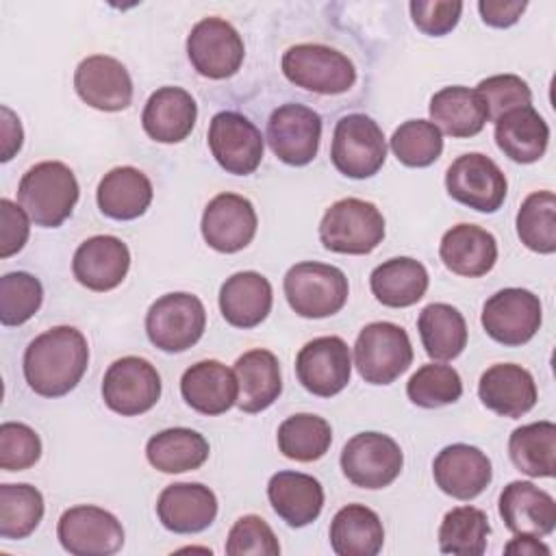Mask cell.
<instances>
[{"mask_svg":"<svg viewBox=\"0 0 556 556\" xmlns=\"http://www.w3.org/2000/svg\"><path fill=\"white\" fill-rule=\"evenodd\" d=\"M89 365V345L74 326H54L37 334L24 352V378L41 397L70 393Z\"/></svg>","mask_w":556,"mask_h":556,"instance_id":"cell-1","label":"cell"},{"mask_svg":"<svg viewBox=\"0 0 556 556\" xmlns=\"http://www.w3.org/2000/svg\"><path fill=\"white\" fill-rule=\"evenodd\" d=\"M78 180L61 161H41L28 167L17 187L20 206L41 228L61 226L78 202Z\"/></svg>","mask_w":556,"mask_h":556,"instance_id":"cell-2","label":"cell"},{"mask_svg":"<svg viewBox=\"0 0 556 556\" xmlns=\"http://www.w3.org/2000/svg\"><path fill=\"white\" fill-rule=\"evenodd\" d=\"M285 298L295 315L306 319H321L339 313L348 302L345 274L328 263L302 261L285 274Z\"/></svg>","mask_w":556,"mask_h":556,"instance_id":"cell-3","label":"cell"},{"mask_svg":"<svg viewBox=\"0 0 556 556\" xmlns=\"http://www.w3.org/2000/svg\"><path fill=\"white\" fill-rule=\"evenodd\" d=\"M384 239V217L376 204L343 198L330 204L319 224V241L337 254H369Z\"/></svg>","mask_w":556,"mask_h":556,"instance_id":"cell-4","label":"cell"},{"mask_svg":"<svg viewBox=\"0 0 556 556\" xmlns=\"http://www.w3.org/2000/svg\"><path fill=\"white\" fill-rule=\"evenodd\" d=\"M280 65L289 83L313 93H345L356 83L354 63L343 52L321 43L291 46Z\"/></svg>","mask_w":556,"mask_h":556,"instance_id":"cell-5","label":"cell"},{"mask_svg":"<svg viewBox=\"0 0 556 556\" xmlns=\"http://www.w3.org/2000/svg\"><path fill=\"white\" fill-rule=\"evenodd\" d=\"M413 363V345L406 330L391 321L367 324L354 343V365L369 384H391Z\"/></svg>","mask_w":556,"mask_h":556,"instance_id":"cell-6","label":"cell"},{"mask_svg":"<svg viewBox=\"0 0 556 556\" xmlns=\"http://www.w3.org/2000/svg\"><path fill=\"white\" fill-rule=\"evenodd\" d=\"M330 159L343 176L354 180L378 174L387 159L382 128L365 113L343 115L332 132Z\"/></svg>","mask_w":556,"mask_h":556,"instance_id":"cell-7","label":"cell"},{"mask_svg":"<svg viewBox=\"0 0 556 556\" xmlns=\"http://www.w3.org/2000/svg\"><path fill=\"white\" fill-rule=\"evenodd\" d=\"M206 328V311L198 295L165 293L146 315V332L152 345L163 352H185L200 341Z\"/></svg>","mask_w":556,"mask_h":556,"instance_id":"cell-8","label":"cell"},{"mask_svg":"<svg viewBox=\"0 0 556 556\" xmlns=\"http://www.w3.org/2000/svg\"><path fill=\"white\" fill-rule=\"evenodd\" d=\"M400 445L382 432H358L341 450L343 476L361 489H384L402 471Z\"/></svg>","mask_w":556,"mask_h":556,"instance_id":"cell-9","label":"cell"},{"mask_svg":"<svg viewBox=\"0 0 556 556\" xmlns=\"http://www.w3.org/2000/svg\"><path fill=\"white\" fill-rule=\"evenodd\" d=\"M543 308L539 295L521 287H508L493 293L482 306L484 332L502 345H523L541 328Z\"/></svg>","mask_w":556,"mask_h":556,"instance_id":"cell-10","label":"cell"},{"mask_svg":"<svg viewBox=\"0 0 556 556\" xmlns=\"http://www.w3.org/2000/svg\"><path fill=\"white\" fill-rule=\"evenodd\" d=\"M159 397L161 376L156 367L141 356L117 358L109 365L102 378V400L122 417L148 413Z\"/></svg>","mask_w":556,"mask_h":556,"instance_id":"cell-11","label":"cell"},{"mask_svg":"<svg viewBox=\"0 0 556 556\" xmlns=\"http://www.w3.org/2000/svg\"><path fill=\"white\" fill-rule=\"evenodd\" d=\"M187 56L200 76L222 80L237 74L245 56V46L230 22L204 17L187 37Z\"/></svg>","mask_w":556,"mask_h":556,"instance_id":"cell-12","label":"cell"},{"mask_svg":"<svg viewBox=\"0 0 556 556\" xmlns=\"http://www.w3.org/2000/svg\"><path fill=\"white\" fill-rule=\"evenodd\" d=\"M59 543L74 556H109L122 549L124 528L122 521L91 504L67 508L56 526Z\"/></svg>","mask_w":556,"mask_h":556,"instance_id":"cell-13","label":"cell"},{"mask_svg":"<svg viewBox=\"0 0 556 556\" xmlns=\"http://www.w3.org/2000/svg\"><path fill=\"white\" fill-rule=\"evenodd\" d=\"M445 189L450 198L473 211L495 213L506 200L508 182L495 161L486 154L469 152L447 167Z\"/></svg>","mask_w":556,"mask_h":556,"instance_id":"cell-14","label":"cell"},{"mask_svg":"<svg viewBox=\"0 0 556 556\" xmlns=\"http://www.w3.org/2000/svg\"><path fill=\"white\" fill-rule=\"evenodd\" d=\"M321 117L306 104L285 102L267 119V143L287 165H308L319 150Z\"/></svg>","mask_w":556,"mask_h":556,"instance_id":"cell-15","label":"cell"},{"mask_svg":"<svg viewBox=\"0 0 556 556\" xmlns=\"http://www.w3.org/2000/svg\"><path fill=\"white\" fill-rule=\"evenodd\" d=\"M208 148L222 169L235 176H248L263 161L265 139L245 115L219 111L208 124Z\"/></svg>","mask_w":556,"mask_h":556,"instance_id":"cell-16","label":"cell"},{"mask_svg":"<svg viewBox=\"0 0 556 556\" xmlns=\"http://www.w3.org/2000/svg\"><path fill=\"white\" fill-rule=\"evenodd\" d=\"M295 376L300 384L319 397L341 393L352 376L350 348L341 337H317L295 356Z\"/></svg>","mask_w":556,"mask_h":556,"instance_id":"cell-17","label":"cell"},{"mask_svg":"<svg viewBox=\"0 0 556 556\" xmlns=\"http://www.w3.org/2000/svg\"><path fill=\"white\" fill-rule=\"evenodd\" d=\"M258 217L252 202L239 193L215 195L202 213V237L208 248L232 254L243 250L256 235Z\"/></svg>","mask_w":556,"mask_h":556,"instance_id":"cell-18","label":"cell"},{"mask_svg":"<svg viewBox=\"0 0 556 556\" xmlns=\"http://www.w3.org/2000/svg\"><path fill=\"white\" fill-rule=\"evenodd\" d=\"M74 89L80 100L98 111H124L132 102V78L122 61L106 54L83 59L74 72Z\"/></svg>","mask_w":556,"mask_h":556,"instance_id":"cell-19","label":"cell"},{"mask_svg":"<svg viewBox=\"0 0 556 556\" xmlns=\"http://www.w3.org/2000/svg\"><path fill=\"white\" fill-rule=\"evenodd\" d=\"M432 476L445 495L467 502L478 497L491 484L493 467L480 447L452 443L434 456Z\"/></svg>","mask_w":556,"mask_h":556,"instance_id":"cell-20","label":"cell"},{"mask_svg":"<svg viewBox=\"0 0 556 556\" xmlns=\"http://www.w3.org/2000/svg\"><path fill=\"white\" fill-rule=\"evenodd\" d=\"M130 267L128 245L113 235L85 239L72 258L74 278L91 291H111L122 285Z\"/></svg>","mask_w":556,"mask_h":556,"instance_id":"cell-21","label":"cell"},{"mask_svg":"<svg viewBox=\"0 0 556 556\" xmlns=\"http://www.w3.org/2000/svg\"><path fill=\"white\" fill-rule=\"evenodd\" d=\"M156 515L169 532L195 534L215 521L217 497L200 482H174L161 491Z\"/></svg>","mask_w":556,"mask_h":556,"instance_id":"cell-22","label":"cell"},{"mask_svg":"<svg viewBox=\"0 0 556 556\" xmlns=\"http://www.w3.org/2000/svg\"><path fill=\"white\" fill-rule=\"evenodd\" d=\"M500 517L515 534L545 536L556 528V502L536 484L513 480L500 493Z\"/></svg>","mask_w":556,"mask_h":556,"instance_id":"cell-23","label":"cell"},{"mask_svg":"<svg viewBox=\"0 0 556 556\" xmlns=\"http://www.w3.org/2000/svg\"><path fill=\"white\" fill-rule=\"evenodd\" d=\"M478 397L489 410L515 419L536 404V384L526 367L497 363L480 376Z\"/></svg>","mask_w":556,"mask_h":556,"instance_id":"cell-24","label":"cell"},{"mask_svg":"<svg viewBox=\"0 0 556 556\" xmlns=\"http://www.w3.org/2000/svg\"><path fill=\"white\" fill-rule=\"evenodd\" d=\"M198 104L182 87L156 89L141 113L146 135L159 143H178L187 139L195 126Z\"/></svg>","mask_w":556,"mask_h":556,"instance_id":"cell-25","label":"cell"},{"mask_svg":"<svg viewBox=\"0 0 556 556\" xmlns=\"http://www.w3.org/2000/svg\"><path fill=\"white\" fill-rule=\"evenodd\" d=\"M182 400L202 415H222L237 404L239 384L235 369L219 361H200L180 378Z\"/></svg>","mask_w":556,"mask_h":556,"instance_id":"cell-26","label":"cell"},{"mask_svg":"<svg viewBox=\"0 0 556 556\" xmlns=\"http://www.w3.org/2000/svg\"><path fill=\"white\" fill-rule=\"evenodd\" d=\"M439 256L452 274L478 278L493 269L497 261V241L489 230L476 224H456L443 235Z\"/></svg>","mask_w":556,"mask_h":556,"instance_id":"cell-27","label":"cell"},{"mask_svg":"<svg viewBox=\"0 0 556 556\" xmlns=\"http://www.w3.org/2000/svg\"><path fill=\"white\" fill-rule=\"evenodd\" d=\"M267 497L276 515L291 528L313 523L324 508V489L317 478L300 471H278L267 482Z\"/></svg>","mask_w":556,"mask_h":556,"instance_id":"cell-28","label":"cell"},{"mask_svg":"<svg viewBox=\"0 0 556 556\" xmlns=\"http://www.w3.org/2000/svg\"><path fill=\"white\" fill-rule=\"evenodd\" d=\"M274 291L258 271H237L219 289V311L235 328H254L271 311Z\"/></svg>","mask_w":556,"mask_h":556,"instance_id":"cell-29","label":"cell"},{"mask_svg":"<svg viewBox=\"0 0 556 556\" xmlns=\"http://www.w3.org/2000/svg\"><path fill=\"white\" fill-rule=\"evenodd\" d=\"M152 195L154 191L150 178L141 169L130 165L113 167L111 172H106L96 191L98 208L106 217L119 222L141 217L148 211Z\"/></svg>","mask_w":556,"mask_h":556,"instance_id":"cell-30","label":"cell"},{"mask_svg":"<svg viewBox=\"0 0 556 556\" xmlns=\"http://www.w3.org/2000/svg\"><path fill=\"white\" fill-rule=\"evenodd\" d=\"M235 376L239 384L237 406L243 413H261L269 408L280 391V363L269 350H250L235 363Z\"/></svg>","mask_w":556,"mask_h":556,"instance_id":"cell-31","label":"cell"},{"mask_svg":"<svg viewBox=\"0 0 556 556\" xmlns=\"http://www.w3.org/2000/svg\"><path fill=\"white\" fill-rule=\"evenodd\" d=\"M549 141V126L539 111L528 104L495 119V143L515 163L539 161Z\"/></svg>","mask_w":556,"mask_h":556,"instance_id":"cell-32","label":"cell"},{"mask_svg":"<svg viewBox=\"0 0 556 556\" xmlns=\"http://www.w3.org/2000/svg\"><path fill=\"white\" fill-rule=\"evenodd\" d=\"M432 124L450 137H473L489 122L486 106L476 89L452 85L430 98Z\"/></svg>","mask_w":556,"mask_h":556,"instance_id":"cell-33","label":"cell"},{"mask_svg":"<svg viewBox=\"0 0 556 556\" xmlns=\"http://www.w3.org/2000/svg\"><path fill=\"white\" fill-rule=\"evenodd\" d=\"M426 267L410 256H395L380 263L371 276L369 287L376 300L391 308H404L417 304L428 291Z\"/></svg>","mask_w":556,"mask_h":556,"instance_id":"cell-34","label":"cell"},{"mask_svg":"<svg viewBox=\"0 0 556 556\" xmlns=\"http://www.w3.org/2000/svg\"><path fill=\"white\" fill-rule=\"evenodd\" d=\"M330 545L339 556H376L384 543V528L371 508L348 504L330 521Z\"/></svg>","mask_w":556,"mask_h":556,"instance_id":"cell-35","label":"cell"},{"mask_svg":"<svg viewBox=\"0 0 556 556\" xmlns=\"http://www.w3.org/2000/svg\"><path fill=\"white\" fill-rule=\"evenodd\" d=\"M208 452V441L191 428H167L146 443L148 463L163 473L193 471L206 463Z\"/></svg>","mask_w":556,"mask_h":556,"instance_id":"cell-36","label":"cell"},{"mask_svg":"<svg viewBox=\"0 0 556 556\" xmlns=\"http://www.w3.org/2000/svg\"><path fill=\"white\" fill-rule=\"evenodd\" d=\"M417 330L426 354L432 361H452L467 345V324L458 308L445 302H432L421 308Z\"/></svg>","mask_w":556,"mask_h":556,"instance_id":"cell-37","label":"cell"},{"mask_svg":"<svg viewBox=\"0 0 556 556\" xmlns=\"http://www.w3.org/2000/svg\"><path fill=\"white\" fill-rule=\"evenodd\" d=\"M508 454L526 476L552 478L556 473V426L552 421H534L513 430Z\"/></svg>","mask_w":556,"mask_h":556,"instance_id":"cell-38","label":"cell"},{"mask_svg":"<svg viewBox=\"0 0 556 556\" xmlns=\"http://www.w3.org/2000/svg\"><path fill=\"white\" fill-rule=\"evenodd\" d=\"M278 450L298 463L319 460L332 443L330 424L313 413H298L278 426Z\"/></svg>","mask_w":556,"mask_h":556,"instance_id":"cell-39","label":"cell"},{"mask_svg":"<svg viewBox=\"0 0 556 556\" xmlns=\"http://www.w3.org/2000/svg\"><path fill=\"white\" fill-rule=\"evenodd\" d=\"M489 517L476 506H456L445 513L439 526V549L443 554L480 556L486 549Z\"/></svg>","mask_w":556,"mask_h":556,"instance_id":"cell-40","label":"cell"},{"mask_svg":"<svg viewBox=\"0 0 556 556\" xmlns=\"http://www.w3.org/2000/svg\"><path fill=\"white\" fill-rule=\"evenodd\" d=\"M517 235L521 243L539 254L556 252V195L552 191L530 193L517 211Z\"/></svg>","mask_w":556,"mask_h":556,"instance_id":"cell-41","label":"cell"},{"mask_svg":"<svg viewBox=\"0 0 556 556\" xmlns=\"http://www.w3.org/2000/svg\"><path fill=\"white\" fill-rule=\"evenodd\" d=\"M43 517V495L30 484H0V536L15 541L35 532Z\"/></svg>","mask_w":556,"mask_h":556,"instance_id":"cell-42","label":"cell"},{"mask_svg":"<svg viewBox=\"0 0 556 556\" xmlns=\"http://www.w3.org/2000/svg\"><path fill=\"white\" fill-rule=\"evenodd\" d=\"M406 395L415 406L439 408L454 404L463 395V380L450 365H421L406 382Z\"/></svg>","mask_w":556,"mask_h":556,"instance_id":"cell-43","label":"cell"},{"mask_svg":"<svg viewBox=\"0 0 556 556\" xmlns=\"http://www.w3.org/2000/svg\"><path fill=\"white\" fill-rule=\"evenodd\" d=\"M389 146L406 167H428L443 152V135L428 119H408L395 128Z\"/></svg>","mask_w":556,"mask_h":556,"instance_id":"cell-44","label":"cell"},{"mask_svg":"<svg viewBox=\"0 0 556 556\" xmlns=\"http://www.w3.org/2000/svg\"><path fill=\"white\" fill-rule=\"evenodd\" d=\"M43 302L39 278L28 271H11L0 278V321L2 326H22Z\"/></svg>","mask_w":556,"mask_h":556,"instance_id":"cell-45","label":"cell"},{"mask_svg":"<svg viewBox=\"0 0 556 556\" xmlns=\"http://www.w3.org/2000/svg\"><path fill=\"white\" fill-rule=\"evenodd\" d=\"M478 96L486 106L489 122L500 119L504 113L528 106L532 102V91L528 83L517 74H495L478 83Z\"/></svg>","mask_w":556,"mask_h":556,"instance_id":"cell-46","label":"cell"},{"mask_svg":"<svg viewBox=\"0 0 556 556\" xmlns=\"http://www.w3.org/2000/svg\"><path fill=\"white\" fill-rule=\"evenodd\" d=\"M41 456L39 434L20 421H4L0 426V467L4 471H24Z\"/></svg>","mask_w":556,"mask_h":556,"instance_id":"cell-47","label":"cell"},{"mask_svg":"<svg viewBox=\"0 0 556 556\" xmlns=\"http://www.w3.org/2000/svg\"><path fill=\"white\" fill-rule=\"evenodd\" d=\"M226 554L230 556H278L280 545L269 523L258 515H243L235 521L226 539Z\"/></svg>","mask_w":556,"mask_h":556,"instance_id":"cell-48","label":"cell"},{"mask_svg":"<svg viewBox=\"0 0 556 556\" xmlns=\"http://www.w3.org/2000/svg\"><path fill=\"white\" fill-rule=\"evenodd\" d=\"M413 24L432 37L447 35L452 28H456L460 13H463V2L458 0H413L408 4Z\"/></svg>","mask_w":556,"mask_h":556,"instance_id":"cell-49","label":"cell"},{"mask_svg":"<svg viewBox=\"0 0 556 556\" xmlns=\"http://www.w3.org/2000/svg\"><path fill=\"white\" fill-rule=\"evenodd\" d=\"M30 217L9 198L0 200V256L9 258L24 248L30 232Z\"/></svg>","mask_w":556,"mask_h":556,"instance_id":"cell-50","label":"cell"},{"mask_svg":"<svg viewBox=\"0 0 556 556\" xmlns=\"http://www.w3.org/2000/svg\"><path fill=\"white\" fill-rule=\"evenodd\" d=\"M526 7L528 2H521V0H480L478 2L482 22L493 28H508L517 24Z\"/></svg>","mask_w":556,"mask_h":556,"instance_id":"cell-51","label":"cell"},{"mask_svg":"<svg viewBox=\"0 0 556 556\" xmlns=\"http://www.w3.org/2000/svg\"><path fill=\"white\" fill-rule=\"evenodd\" d=\"M22 139H24V130H22L20 117L9 106H2V141H0L2 143V154H0L2 163L11 161L13 154L20 152Z\"/></svg>","mask_w":556,"mask_h":556,"instance_id":"cell-52","label":"cell"},{"mask_svg":"<svg viewBox=\"0 0 556 556\" xmlns=\"http://www.w3.org/2000/svg\"><path fill=\"white\" fill-rule=\"evenodd\" d=\"M504 552L515 556H539V554L549 556V547L543 545L539 536H530V534H517L513 541L504 545Z\"/></svg>","mask_w":556,"mask_h":556,"instance_id":"cell-53","label":"cell"}]
</instances>
